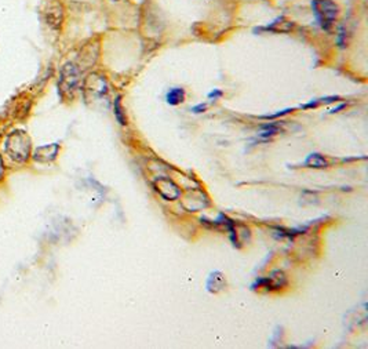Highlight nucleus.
Segmentation results:
<instances>
[{
	"label": "nucleus",
	"mask_w": 368,
	"mask_h": 349,
	"mask_svg": "<svg viewBox=\"0 0 368 349\" xmlns=\"http://www.w3.org/2000/svg\"><path fill=\"white\" fill-rule=\"evenodd\" d=\"M285 285H287V278H285V275L281 271L272 272L268 278L259 279L258 282H257V286H258L259 289H265L268 291L280 290Z\"/></svg>",
	"instance_id": "6e6552de"
},
{
	"label": "nucleus",
	"mask_w": 368,
	"mask_h": 349,
	"mask_svg": "<svg viewBox=\"0 0 368 349\" xmlns=\"http://www.w3.org/2000/svg\"><path fill=\"white\" fill-rule=\"evenodd\" d=\"M58 150L59 145L55 143L48 144V145H45V147H39V148H36L35 153H33V159L42 163L52 162L58 155Z\"/></svg>",
	"instance_id": "1a4fd4ad"
},
{
	"label": "nucleus",
	"mask_w": 368,
	"mask_h": 349,
	"mask_svg": "<svg viewBox=\"0 0 368 349\" xmlns=\"http://www.w3.org/2000/svg\"><path fill=\"white\" fill-rule=\"evenodd\" d=\"M84 96L87 100H99L108 93V82L101 73H90L84 80Z\"/></svg>",
	"instance_id": "20e7f679"
},
{
	"label": "nucleus",
	"mask_w": 368,
	"mask_h": 349,
	"mask_svg": "<svg viewBox=\"0 0 368 349\" xmlns=\"http://www.w3.org/2000/svg\"><path fill=\"white\" fill-rule=\"evenodd\" d=\"M185 90L182 87H173L167 91L166 94V101H167L168 105H173V106H177L185 101Z\"/></svg>",
	"instance_id": "ddd939ff"
},
{
	"label": "nucleus",
	"mask_w": 368,
	"mask_h": 349,
	"mask_svg": "<svg viewBox=\"0 0 368 349\" xmlns=\"http://www.w3.org/2000/svg\"><path fill=\"white\" fill-rule=\"evenodd\" d=\"M43 17L47 25L58 29L64 21V6L61 0H43Z\"/></svg>",
	"instance_id": "39448f33"
},
{
	"label": "nucleus",
	"mask_w": 368,
	"mask_h": 349,
	"mask_svg": "<svg viewBox=\"0 0 368 349\" xmlns=\"http://www.w3.org/2000/svg\"><path fill=\"white\" fill-rule=\"evenodd\" d=\"M226 286V280L224 278V275L221 273V272H213L208 279H207V290L210 291V293H214V294H217V293H220L221 290H224Z\"/></svg>",
	"instance_id": "9d476101"
},
{
	"label": "nucleus",
	"mask_w": 368,
	"mask_h": 349,
	"mask_svg": "<svg viewBox=\"0 0 368 349\" xmlns=\"http://www.w3.org/2000/svg\"><path fill=\"white\" fill-rule=\"evenodd\" d=\"M6 152L15 162H26L31 153V140L24 131L10 134L6 141Z\"/></svg>",
	"instance_id": "7ed1b4c3"
},
{
	"label": "nucleus",
	"mask_w": 368,
	"mask_h": 349,
	"mask_svg": "<svg viewBox=\"0 0 368 349\" xmlns=\"http://www.w3.org/2000/svg\"><path fill=\"white\" fill-rule=\"evenodd\" d=\"M110 1H113V3H115V1H120V0H110Z\"/></svg>",
	"instance_id": "6ab92c4d"
},
{
	"label": "nucleus",
	"mask_w": 368,
	"mask_h": 349,
	"mask_svg": "<svg viewBox=\"0 0 368 349\" xmlns=\"http://www.w3.org/2000/svg\"><path fill=\"white\" fill-rule=\"evenodd\" d=\"M294 28V22L292 21L285 20L284 17H280L276 21H273L271 25L262 26L259 28V31H271V32H290Z\"/></svg>",
	"instance_id": "9b49d317"
},
{
	"label": "nucleus",
	"mask_w": 368,
	"mask_h": 349,
	"mask_svg": "<svg viewBox=\"0 0 368 349\" xmlns=\"http://www.w3.org/2000/svg\"><path fill=\"white\" fill-rule=\"evenodd\" d=\"M113 113H115V117H116V120L119 122V124H122V126H127V115H126V110L123 108V103H122V96H117L115 98V102H113Z\"/></svg>",
	"instance_id": "2eb2a0df"
},
{
	"label": "nucleus",
	"mask_w": 368,
	"mask_h": 349,
	"mask_svg": "<svg viewBox=\"0 0 368 349\" xmlns=\"http://www.w3.org/2000/svg\"><path fill=\"white\" fill-rule=\"evenodd\" d=\"M222 94H224V93H222L221 90H218V89H214V90L208 94V98H210V100H218V98L222 97Z\"/></svg>",
	"instance_id": "dca6fc26"
},
{
	"label": "nucleus",
	"mask_w": 368,
	"mask_h": 349,
	"mask_svg": "<svg viewBox=\"0 0 368 349\" xmlns=\"http://www.w3.org/2000/svg\"><path fill=\"white\" fill-rule=\"evenodd\" d=\"M80 83V71L73 62H66L61 69L58 80V89L65 100H72L78 91Z\"/></svg>",
	"instance_id": "f03ea898"
},
{
	"label": "nucleus",
	"mask_w": 368,
	"mask_h": 349,
	"mask_svg": "<svg viewBox=\"0 0 368 349\" xmlns=\"http://www.w3.org/2000/svg\"><path fill=\"white\" fill-rule=\"evenodd\" d=\"M328 166H331L329 159L322 153H310L304 162V167L309 168H324Z\"/></svg>",
	"instance_id": "f8f14e48"
},
{
	"label": "nucleus",
	"mask_w": 368,
	"mask_h": 349,
	"mask_svg": "<svg viewBox=\"0 0 368 349\" xmlns=\"http://www.w3.org/2000/svg\"><path fill=\"white\" fill-rule=\"evenodd\" d=\"M312 10L320 28L331 32L339 15V6L334 0H312Z\"/></svg>",
	"instance_id": "f257e3e1"
},
{
	"label": "nucleus",
	"mask_w": 368,
	"mask_h": 349,
	"mask_svg": "<svg viewBox=\"0 0 368 349\" xmlns=\"http://www.w3.org/2000/svg\"><path fill=\"white\" fill-rule=\"evenodd\" d=\"M182 206L187 211H199L210 206V199L201 189H196L187 192L186 196L182 199Z\"/></svg>",
	"instance_id": "0eeeda50"
},
{
	"label": "nucleus",
	"mask_w": 368,
	"mask_h": 349,
	"mask_svg": "<svg viewBox=\"0 0 368 349\" xmlns=\"http://www.w3.org/2000/svg\"><path fill=\"white\" fill-rule=\"evenodd\" d=\"M3 173V163H1V159H0V175Z\"/></svg>",
	"instance_id": "a211bd4d"
},
{
	"label": "nucleus",
	"mask_w": 368,
	"mask_h": 349,
	"mask_svg": "<svg viewBox=\"0 0 368 349\" xmlns=\"http://www.w3.org/2000/svg\"><path fill=\"white\" fill-rule=\"evenodd\" d=\"M153 187H155L156 192L160 195L164 200H178L181 198V188L170 178H166V177L157 178L153 181Z\"/></svg>",
	"instance_id": "423d86ee"
},
{
	"label": "nucleus",
	"mask_w": 368,
	"mask_h": 349,
	"mask_svg": "<svg viewBox=\"0 0 368 349\" xmlns=\"http://www.w3.org/2000/svg\"><path fill=\"white\" fill-rule=\"evenodd\" d=\"M283 131V123L278 122H273V123H266L261 127L259 131V137H262L264 140H269L273 136H276L278 133Z\"/></svg>",
	"instance_id": "4468645a"
},
{
	"label": "nucleus",
	"mask_w": 368,
	"mask_h": 349,
	"mask_svg": "<svg viewBox=\"0 0 368 349\" xmlns=\"http://www.w3.org/2000/svg\"><path fill=\"white\" fill-rule=\"evenodd\" d=\"M207 109V103H199V105H196L192 108L194 113H201V112H204Z\"/></svg>",
	"instance_id": "f3484780"
}]
</instances>
